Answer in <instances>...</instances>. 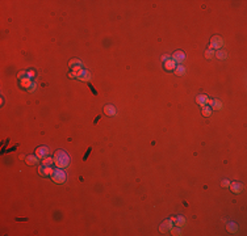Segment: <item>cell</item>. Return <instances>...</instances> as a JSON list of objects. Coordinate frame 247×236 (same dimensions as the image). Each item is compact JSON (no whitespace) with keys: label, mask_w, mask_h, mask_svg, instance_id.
Wrapping results in <instances>:
<instances>
[{"label":"cell","mask_w":247,"mask_h":236,"mask_svg":"<svg viewBox=\"0 0 247 236\" xmlns=\"http://www.w3.org/2000/svg\"><path fill=\"white\" fill-rule=\"evenodd\" d=\"M54 164H55L58 168H67L68 165H70V157H68V155L66 154L63 150H58L54 154Z\"/></svg>","instance_id":"6da1fadb"},{"label":"cell","mask_w":247,"mask_h":236,"mask_svg":"<svg viewBox=\"0 0 247 236\" xmlns=\"http://www.w3.org/2000/svg\"><path fill=\"white\" fill-rule=\"evenodd\" d=\"M51 178L55 184H63L66 181L65 170H62V168H57V169H54V173H53Z\"/></svg>","instance_id":"7a4b0ae2"},{"label":"cell","mask_w":247,"mask_h":236,"mask_svg":"<svg viewBox=\"0 0 247 236\" xmlns=\"http://www.w3.org/2000/svg\"><path fill=\"white\" fill-rule=\"evenodd\" d=\"M224 46V39L220 36H213L210 39V49L212 50H220Z\"/></svg>","instance_id":"3957f363"},{"label":"cell","mask_w":247,"mask_h":236,"mask_svg":"<svg viewBox=\"0 0 247 236\" xmlns=\"http://www.w3.org/2000/svg\"><path fill=\"white\" fill-rule=\"evenodd\" d=\"M38 173L43 177H49V176H53L54 169L51 168V165H41L38 169Z\"/></svg>","instance_id":"277c9868"},{"label":"cell","mask_w":247,"mask_h":236,"mask_svg":"<svg viewBox=\"0 0 247 236\" xmlns=\"http://www.w3.org/2000/svg\"><path fill=\"white\" fill-rule=\"evenodd\" d=\"M49 154H50V150L46 146H41V147H38L36 150V155L38 159H45V157H47Z\"/></svg>","instance_id":"5b68a950"},{"label":"cell","mask_w":247,"mask_h":236,"mask_svg":"<svg viewBox=\"0 0 247 236\" xmlns=\"http://www.w3.org/2000/svg\"><path fill=\"white\" fill-rule=\"evenodd\" d=\"M76 79H79L81 82H89L91 80V74L88 71H85V70H81L80 72L76 74Z\"/></svg>","instance_id":"8992f818"},{"label":"cell","mask_w":247,"mask_h":236,"mask_svg":"<svg viewBox=\"0 0 247 236\" xmlns=\"http://www.w3.org/2000/svg\"><path fill=\"white\" fill-rule=\"evenodd\" d=\"M172 59L175 60L176 63H183L185 60V54L182 51V50H178V51H175V54H174Z\"/></svg>","instance_id":"52a82bcc"},{"label":"cell","mask_w":247,"mask_h":236,"mask_svg":"<svg viewBox=\"0 0 247 236\" xmlns=\"http://www.w3.org/2000/svg\"><path fill=\"white\" fill-rule=\"evenodd\" d=\"M172 227V220L171 219H167V220H164V222L162 223V226L159 227V231H160V233H166L167 231H168L170 228Z\"/></svg>","instance_id":"ba28073f"},{"label":"cell","mask_w":247,"mask_h":236,"mask_svg":"<svg viewBox=\"0 0 247 236\" xmlns=\"http://www.w3.org/2000/svg\"><path fill=\"white\" fill-rule=\"evenodd\" d=\"M231 189V192L235 194L238 193H241L242 189H243V186H242V184L241 182H230V186H229Z\"/></svg>","instance_id":"9c48e42d"},{"label":"cell","mask_w":247,"mask_h":236,"mask_svg":"<svg viewBox=\"0 0 247 236\" xmlns=\"http://www.w3.org/2000/svg\"><path fill=\"white\" fill-rule=\"evenodd\" d=\"M208 104H209V106H210L212 109H218V110H221L222 109V102L218 101V100H210V98H209Z\"/></svg>","instance_id":"30bf717a"},{"label":"cell","mask_w":247,"mask_h":236,"mask_svg":"<svg viewBox=\"0 0 247 236\" xmlns=\"http://www.w3.org/2000/svg\"><path fill=\"white\" fill-rule=\"evenodd\" d=\"M26 164L28 165H36V164H38L39 159L37 157V155H29V156L26 157Z\"/></svg>","instance_id":"8fae6325"},{"label":"cell","mask_w":247,"mask_h":236,"mask_svg":"<svg viewBox=\"0 0 247 236\" xmlns=\"http://www.w3.org/2000/svg\"><path fill=\"white\" fill-rule=\"evenodd\" d=\"M174 222H175V226L176 227H184L185 224H187V220H185L184 216H176V218H174Z\"/></svg>","instance_id":"7c38bea8"},{"label":"cell","mask_w":247,"mask_h":236,"mask_svg":"<svg viewBox=\"0 0 247 236\" xmlns=\"http://www.w3.org/2000/svg\"><path fill=\"white\" fill-rule=\"evenodd\" d=\"M164 68L167 70V71H172V70L176 68V62L174 60V59H168V60H166L164 62Z\"/></svg>","instance_id":"4fadbf2b"},{"label":"cell","mask_w":247,"mask_h":236,"mask_svg":"<svg viewBox=\"0 0 247 236\" xmlns=\"http://www.w3.org/2000/svg\"><path fill=\"white\" fill-rule=\"evenodd\" d=\"M104 113L107 115H109V117H113V115H116V109H114L113 105H105Z\"/></svg>","instance_id":"5bb4252c"},{"label":"cell","mask_w":247,"mask_h":236,"mask_svg":"<svg viewBox=\"0 0 247 236\" xmlns=\"http://www.w3.org/2000/svg\"><path fill=\"white\" fill-rule=\"evenodd\" d=\"M208 100H209V97H208L206 95H200V96H197V98H196L197 104H200L201 106H205V105H208Z\"/></svg>","instance_id":"9a60e30c"},{"label":"cell","mask_w":247,"mask_h":236,"mask_svg":"<svg viewBox=\"0 0 247 236\" xmlns=\"http://www.w3.org/2000/svg\"><path fill=\"white\" fill-rule=\"evenodd\" d=\"M226 229L229 231V233H235L238 231V224L234 222H230L228 226H226Z\"/></svg>","instance_id":"2e32d148"},{"label":"cell","mask_w":247,"mask_h":236,"mask_svg":"<svg viewBox=\"0 0 247 236\" xmlns=\"http://www.w3.org/2000/svg\"><path fill=\"white\" fill-rule=\"evenodd\" d=\"M32 84H33L32 80H30V79H28V78L21 80V87H23V88H28V89H29L30 87H32Z\"/></svg>","instance_id":"e0dca14e"},{"label":"cell","mask_w":247,"mask_h":236,"mask_svg":"<svg viewBox=\"0 0 247 236\" xmlns=\"http://www.w3.org/2000/svg\"><path fill=\"white\" fill-rule=\"evenodd\" d=\"M175 74H176V76H183L185 74V67L184 66H176Z\"/></svg>","instance_id":"ac0fdd59"},{"label":"cell","mask_w":247,"mask_h":236,"mask_svg":"<svg viewBox=\"0 0 247 236\" xmlns=\"http://www.w3.org/2000/svg\"><path fill=\"white\" fill-rule=\"evenodd\" d=\"M68 66L70 67H75V66H83V63H81V60L80 59H76V58H74V59H71L70 62H68Z\"/></svg>","instance_id":"d6986e66"},{"label":"cell","mask_w":247,"mask_h":236,"mask_svg":"<svg viewBox=\"0 0 247 236\" xmlns=\"http://www.w3.org/2000/svg\"><path fill=\"white\" fill-rule=\"evenodd\" d=\"M202 115H204V117H209V115L212 114V108L210 106H206V105H205V106H202Z\"/></svg>","instance_id":"ffe728a7"},{"label":"cell","mask_w":247,"mask_h":236,"mask_svg":"<svg viewBox=\"0 0 247 236\" xmlns=\"http://www.w3.org/2000/svg\"><path fill=\"white\" fill-rule=\"evenodd\" d=\"M170 231H171V235H174V236H180L182 235V231H180V228L179 227H171L170 228Z\"/></svg>","instance_id":"44dd1931"},{"label":"cell","mask_w":247,"mask_h":236,"mask_svg":"<svg viewBox=\"0 0 247 236\" xmlns=\"http://www.w3.org/2000/svg\"><path fill=\"white\" fill-rule=\"evenodd\" d=\"M214 55L217 56L218 59H226L228 58V54L225 51H221V50H217V52H214Z\"/></svg>","instance_id":"7402d4cb"},{"label":"cell","mask_w":247,"mask_h":236,"mask_svg":"<svg viewBox=\"0 0 247 236\" xmlns=\"http://www.w3.org/2000/svg\"><path fill=\"white\" fill-rule=\"evenodd\" d=\"M214 50H212V49H209V50H206V51H205V58L206 59H212L213 58V56H214Z\"/></svg>","instance_id":"603a6c76"},{"label":"cell","mask_w":247,"mask_h":236,"mask_svg":"<svg viewBox=\"0 0 247 236\" xmlns=\"http://www.w3.org/2000/svg\"><path fill=\"white\" fill-rule=\"evenodd\" d=\"M53 163H54V159H51V157H45L42 160V165H51Z\"/></svg>","instance_id":"cb8c5ba5"},{"label":"cell","mask_w":247,"mask_h":236,"mask_svg":"<svg viewBox=\"0 0 247 236\" xmlns=\"http://www.w3.org/2000/svg\"><path fill=\"white\" fill-rule=\"evenodd\" d=\"M26 75H28V79L32 80V79L36 76V71H34V70H29V71H26Z\"/></svg>","instance_id":"d4e9b609"},{"label":"cell","mask_w":247,"mask_h":236,"mask_svg":"<svg viewBox=\"0 0 247 236\" xmlns=\"http://www.w3.org/2000/svg\"><path fill=\"white\" fill-rule=\"evenodd\" d=\"M26 78H28V75H26V71L19 72V79H20V80H23V79H26Z\"/></svg>","instance_id":"484cf974"},{"label":"cell","mask_w":247,"mask_h":236,"mask_svg":"<svg viewBox=\"0 0 247 236\" xmlns=\"http://www.w3.org/2000/svg\"><path fill=\"white\" fill-rule=\"evenodd\" d=\"M221 186L222 188H229V186H230V181H229V180H222Z\"/></svg>","instance_id":"4316f807"},{"label":"cell","mask_w":247,"mask_h":236,"mask_svg":"<svg viewBox=\"0 0 247 236\" xmlns=\"http://www.w3.org/2000/svg\"><path fill=\"white\" fill-rule=\"evenodd\" d=\"M88 87H89V91H91V92H92V93H93L95 96H97V91H96V89H95V88H93V87H92L91 84L88 85Z\"/></svg>","instance_id":"83f0119b"},{"label":"cell","mask_w":247,"mask_h":236,"mask_svg":"<svg viewBox=\"0 0 247 236\" xmlns=\"http://www.w3.org/2000/svg\"><path fill=\"white\" fill-rule=\"evenodd\" d=\"M91 151H92V148H88V151H87V152H85L84 157H83L84 160H87V159H88V156H89V154H91Z\"/></svg>","instance_id":"f1b7e54d"},{"label":"cell","mask_w":247,"mask_h":236,"mask_svg":"<svg viewBox=\"0 0 247 236\" xmlns=\"http://www.w3.org/2000/svg\"><path fill=\"white\" fill-rule=\"evenodd\" d=\"M168 59H170V56L167 55V54H164V55L162 56V60H163V62H166V60H168Z\"/></svg>","instance_id":"f546056e"},{"label":"cell","mask_w":247,"mask_h":236,"mask_svg":"<svg viewBox=\"0 0 247 236\" xmlns=\"http://www.w3.org/2000/svg\"><path fill=\"white\" fill-rule=\"evenodd\" d=\"M68 78L70 79H76V75H75L74 72H70V74H68Z\"/></svg>","instance_id":"4dcf8cb0"},{"label":"cell","mask_w":247,"mask_h":236,"mask_svg":"<svg viewBox=\"0 0 247 236\" xmlns=\"http://www.w3.org/2000/svg\"><path fill=\"white\" fill-rule=\"evenodd\" d=\"M34 89H36V84L33 83V84H32V87H30V88H29V92H34Z\"/></svg>","instance_id":"1f68e13d"}]
</instances>
